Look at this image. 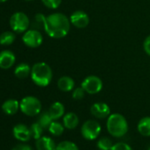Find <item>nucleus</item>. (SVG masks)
Segmentation results:
<instances>
[{
	"mask_svg": "<svg viewBox=\"0 0 150 150\" xmlns=\"http://www.w3.org/2000/svg\"><path fill=\"white\" fill-rule=\"evenodd\" d=\"M71 28V22L67 16L61 12H55L46 17L44 31L53 39L65 37Z\"/></svg>",
	"mask_w": 150,
	"mask_h": 150,
	"instance_id": "1",
	"label": "nucleus"
},
{
	"mask_svg": "<svg viewBox=\"0 0 150 150\" xmlns=\"http://www.w3.org/2000/svg\"><path fill=\"white\" fill-rule=\"evenodd\" d=\"M30 76L34 84L40 87H46L50 83L53 73L49 64L41 62L33 65Z\"/></svg>",
	"mask_w": 150,
	"mask_h": 150,
	"instance_id": "2",
	"label": "nucleus"
},
{
	"mask_svg": "<svg viewBox=\"0 0 150 150\" xmlns=\"http://www.w3.org/2000/svg\"><path fill=\"white\" fill-rule=\"evenodd\" d=\"M113 142L112 141L108 138V137H102L98 140L97 142V148L99 150H111L113 147Z\"/></svg>",
	"mask_w": 150,
	"mask_h": 150,
	"instance_id": "24",
	"label": "nucleus"
},
{
	"mask_svg": "<svg viewBox=\"0 0 150 150\" xmlns=\"http://www.w3.org/2000/svg\"><path fill=\"white\" fill-rule=\"evenodd\" d=\"M11 150H32L31 147L27 144H19L15 146Z\"/></svg>",
	"mask_w": 150,
	"mask_h": 150,
	"instance_id": "31",
	"label": "nucleus"
},
{
	"mask_svg": "<svg viewBox=\"0 0 150 150\" xmlns=\"http://www.w3.org/2000/svg\"><path fill=\"white\" fill-rule=\"evenodd\" d=\"M30 20L27 15L22 11H17L11 15L10 18V26L11 30L17 33H23L28 30Z\"/></svg>",
	"mask_w": 150,
	"mask_h": 150,
	"instance_id": "5",
	"label": "nucleus"
},
{
	"mask_svg": "<svg viewBox=\"0 0 150 150\" xmlns=\"http://www.w3.org/2000/svg\"><path fill=\"white\" fill-rule=\"evenodd\" d=\"M106 127L109 134L116 138H121L128 132L127 120L120 113H111L107 118Z\"/></svg>",
	"mask_w": 150,
	"mask_h": 150,
	"instance_id": "3",
	"label": "nucleus"
},
{
	"mask_svg": "<svg viewBox=\"0 0 150 150\" xmlns=\"http://www.w3.org/2000/svg\"><path fill=\"white\" fill-rule=\"evenodd\" d=\"M45 21H46V17L42 13H37L34 17V20L31 24L32 29L39 30V31L41 29H44Z\"/></svg>",
	"mask_w": 150,
	"mask_h": 150,
	"instance_id": "20",
	"label": "nucleus"
},
{
	"mask_svg": "<svg viewBox=\"0 0 150 150\" xmlns=\"http://www.w3.org/2000/svg\"><path fill=\"white\" fill-rule=\"evenodd\" d=\"M143 48H144V51H145V53L150 56V35H149L146 39H145V40H144V42H143Z\"/></svg>",
	"mask_w": 150,
	"mask_h": 150,
	"instance_id": "30",
	"label": "nucleus"
},
{
	"mask_svg": "<svg viewBox=\"0 0 150 150\" xmlns=\"http://www.w3.org/2000/svg\"><path fill=\"white\" fill-rule=\"evenodd\" d=\"M111 150H133L132 149V147L125 142H118L116 144L113 145V147L111 148Z\"/></svg>",
	"mask_w": 150,
	"mask_h": 150,
	"instance_id": "29",
	"label": "nucleus"
},
{
	"mask_svg": "<svg viewBox=\"0 0 150 150\" xmlns=\"http://www.w3.org/2000/svg\"><path fill=\"white\" fill-rule=\"evenodd\" d=\"M69 19H70L71 25L80 29L87 27L89 24V17L88 13L80 10L73 11L71 14Z\"/></svg>",
	"mask_w": 150,
	"mask_h": 150,
	"instance_id": "9",
	"label": "nucleus"
},
{
	"mask_svg": "<svg viewBox=\"0 0 150 150\" xmlns=\"http://www.w3.org/2000/svg\"><path fill=\"white\" fill-rule=\"evenodd\" d=\"M103 81L97 76H88L81 83V87L84 89L86 93L95 95L99 93L103 90Z\"/></svg>",
	"mask_w": 150,
	"mask_h": 150,
	"instance_id": "7",
	"label": "nucleus"
},
{
	"mask_svg": "<svg viewBox=\"0 0 150 150\" xmlns=\"http://www.w3.org/2000/svg\"><path fill=\"white\" fill-rule=\"evenodd\" d=\"M31 67L25 62H21L15 68L14 75L19 79H25L31 74Z\"/></svg>",
	"mask_w": 150,
	"mask_h": 150,
	"instance_id": "19",
	"label": "nucleus"
},
{
	"mask_svg": "<svg viewBox=\"0 0 150 150\" xmlns=\"http://www.w3.org/2000/svg\"><path fill=\"white\" fill-rule=\"evenodd\" d=\"M102 132V127L100 123L94 120H88L85 121L80 128L82 137L87 141L96 140Z\"/></svg>",
	"mask_w": 150,
	"mask_h": 150,
	"instance_id": "6",
	"label": "nucleus"
},
{
	"mask_svg": "<svg viewBox=\"0 0 150 150\" xmlns=\"http://www.w3.org/2000/svg\"><path fill=\"white\" fill-rule=\"evenodd\" d=\"M52 121H53V120H52L50 114L49 113V112H42L38 119V123L43 127V129L49 128V127L50 126Z\"/></svg>",
	"mask_w": 150,
	"mask_h": 150,
	"instance_id": "23",
	"label": "nucleus"
},
{
	"mask_svg": "<svg viewBox=\"0 0 150 150\" xmlns=\"http://www.w3.org/2000/svg\"><path fill=\"white\" fill-rule=\"evenodd\" d=\"M16 61L15 54L10 50H3L0 52V68L8 69L11 68Z\"/></svg>",
	"mask_w": 150,
	"mask_h": 150,
	"instance_id": "12",
	"label": "nucleus"
},
{
	"mask_svg": "<svg viewBox=\"0 0 150 150\" xmlns=\"http://www.w3.org/2000/svg\"><path fill=\"white\" fill-rule=\"evenodd\" d=\"M49 132L54 135V136H60L63 134L64 131H65V127L63 124L59 123L58 121L53 120L52 123L50 124V126L48 128Z\"/></svg>",
	"mask_w": 150,
	"mask_h": 150,
	"instance_id": "22",
	"label": "nucleus"
},
{
	"mask_svg": "<svg viewBox=\"0 0 150 150\" xmlns=\"http://www.w3.org/2000/svg\"><path fill=\"white\" fill-rule=\"evenodd\" d=\"M85 94H86V91H84V89L80 86V87H78V88H75L73 91H72V97L74 100H80L82 99L84 97H85Z\"/></svg>",
	"mask_w": 150,
	"mask_h": 150,
	"instance_id": "27",
	"label": "nucleus"
},
{
	"mask_svg": "<svg viewBox=\"0 0 150 150\" xmlns=\"http://www.w3.org/2000/svg\"><path fill=\"white\" fill-rule=\"evenodd\" d=\"M80 123V119L78 115L74 112H67L63 117V125L65 128L68 130L75 129Z\"/></svg>",
	"mask_w": 150,
	"mask_h": 150,
	"instance_id": "13",
	"label": "nucleus"
},
{
	"mask_svg": "<svg viewBox=\"0 0 150 150\" xmlns=\"http://www.w3.org/2000/svg\"><path fill=\"white\" fill-rule=\"evenodd\" d=\"M137 129L140 134H141L144 137H150V117L147 116L140 120Z\"/></svg>",
	"mask_w": 150,
	"mask_h": 150,
	"instance_id": "18",
	"label": "nucleus"
},
{
	"mask_svg": "<svg viewBox=\"0 0 150 150\" xmlns=\"http://www.w3.org/2000/svg\"><path fill=\"white\" fill-rule=\"evenodd\" d=\"M16 39L14 33L6 31L0 34V44L2 46H10L11 45Z\"/></svg>",
	"mask_w": 150,
	"mask_h": 150,
	"instance_id": "21",
	"label": "nucleus"
},
{
	"mask_svg": "<svg viewBox=\"0 0 150 150\" xmlns=\"http://www.w3.org/2000/svg\"><path fill=\"white\" fill-rule=\"evenodd\" d=\"M26 1H32V0H26Z\"/></svg>",
	"mask_w": 150,
	"mask_h": 150,
	"instance_id": "33",
	"label": "nucleus"
},
{
	"mask_svg": "<svg viewBox=\"0 0 150 150\" xmlns=\"http://www.w3.org/2000/svg\"><path fill=\"white\" fill-rule=\"evenodd\" d=\"M35 147L37 150H57V145L53 139L48 136H42L36 140Z\"/></svg>",
	"mask_w": 150,
	"mask_h": 150,
	"instance_id": "14",
	"label": "nucleus"
},
{
	"mask_svg": "<svg viewBox=\"0 0 150 150\" xmlns=\"http://www.w3.org/2000/svg\"><path fill=\"white\" fill-rule=\"evenodd\" d=\"M19 109L27 116H36L41 112L42 103L37 98L27 96L19 102Z\"/></svg>",
	"mask_w": 150,
	"mask_h": 150,
	"instance_id": "4",
	"label": "nucleus"
},
{
	"mask_svg": "<svg viewBox=\"0 0 150 150\" xmlns=\"http://www.w3.org/2000/svg\"><path fill=\"white\" fill-rule=\"evenodd\" d=\"M22 41L27 47L35 48L42 45L43 37L39 30L29 29L24 33L22 36Z\"/></svg>",
	"mask_w": 150,
	"mask_h": 150,
	"instance_id": "8",
	"label": "nucleus"
},
{
	"mask_svg": "<svg viewBox=\"0 0 150 150\" xmlns=\"http://www.w3.org/2000/svg\"><path fill=\"white\" fill-rule=\"evenodd\" d=\"M65 111V105L61 102L57 101V102H54L50 105V107L49 109V113L50 114L53 120H57L64 117Z\"/></svg>",
	"mask_w": 150,
	"mask_h": 150,
	"instance_id": "16",
	"label": "nucleus"
},
{
	"mask_svg": "<svg viewBox=\"0 0 150 150\" xmlns=\"http://www.w3.org/2000/svg\"><path fill=\"white\" fill-rule=\"evenodd\" d=\"M75 82L74 80L68 76H61L57 81V87L61 91L64 92H69L74 90Z\"/></svg>",
	"mask_w": 150,
	"mask_h": 150,
	"instance_id": "15",
	"label": "nucleus"
},
{
	"mask_svg": "<svg viewBox=\"0 0 150 150\" xmlns=\"http://www.w3.org/2000/svg\"><path fill=\"white\" fill-rule=\"evenodd\" d=\"M90 112L94 117L101 120L106 119L111 114L110 106L103 102H97L93 104L90 107Z\"/></svg>",
	"mask_w": 150,
	"mask_h": 150,
	"instance_id": "10",
	"label": "nucleus"
},
{
	"mask_svg": "<svg viewBox=\"0 0 150 150\" xmlns=\"http://www.w3.org/2000/svg\"><path fill=\"white\" fill-rule=\"evenodd\" d=\"M12 134L15 137V139H17L18 141L22 142H28L31 139V137H32L31 132H30V128H28L24 124H18V125H16L13 127Z\"/></svg>",
	"mask_w": 150,
	"mask_h": 150,
	"instance_id": "11",
	"label": "nucleus"
},
{
	"mask_svg": "<svg viewBox=\"0 0 150 150\" xmlns=\"http://www.w3.org/2000/svg\"><path fill=\"white\" fill-rule=\"evenodd\" d=\"M42 4L50 9H57L60 6L62 0H42Z\"/></svg>",
	"mask_w": 150,
	"mask_h": 150,
	"instance_id": "28",
	"label": "nucleus"
},
{
	"mask_svg": "<svg viewBox=\"0 0 150 150\" xmlns=\"http://www.w3.org/2000/svg\"><path fill=\"white\" fill-rule=\"evenodd\" d=\"M149 150H150V148H149Z\"/></svg>",
	"mask_w": 150,
	"mask_h": 150,
	"instance_id": "34",
	"label": "nucleus"
},
{
	"mask_svg": "<svg viewBox=\"0 0 150 150\" xmlns=\"http://www.w3.org/2000/svg\"><path fill=\"white\" fill-rule=\"evenodd\" d=\"M7 0H0V3H4V2H6Z\"/></svg>",
	"mask_w": 150,
	"mask_h": 150,
	"instance_id": "32",
	"label": "nucleus"
},
{
	"mask_svg": "<svg viewBox=\"0 0 150 150\" xmlns=\"http://www.w3.org/2000/svg\"><path fill=\"white\" fill-rule=\"evenodd\" d=\"M30 128V132H31V135L34 140H38L42 137V132H43V127L38 123L35 122L34 124L31 125Z\"/></svg>",
	"mask_w": 150,
	"mask_h": 150,
	"instance_id": "25",
	"label": "nucleus"
},
{
	"mask_svg": "<svg viewBox=\"0 0 150 150\" xmlns=\"http://www.w3.org/2000/svg\"><path fill=\"white\" fill-rule=\"evenodd\" d=\"M57 150H80L78 146L70 141H64L61 142L57 145Z\"/></svg>",
	"mask_w": 150,
	"mask_h": 150,
	"instance_id": "26",
	"label": "nucleus"
},
{
	"mask_svg": "<svg viewBox=\"0 0 150 150\" xmlns=\"http://www.w3.org/2000/svg\"><path fill=\"white\" fill-rule=\"evenodd\" d=\"M19 109V103L16 99H8L2 105V110L7 115L15 114Z\"/></svg>",
	"mask_w": 150,
	"mask_h": 150,
	"instance_id": "17",
	"label": "nucleus"
}]
</instances>
